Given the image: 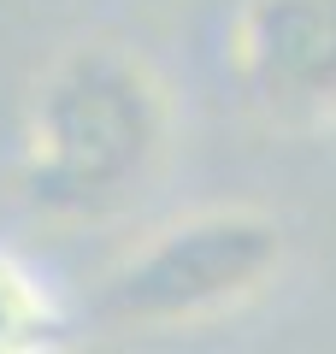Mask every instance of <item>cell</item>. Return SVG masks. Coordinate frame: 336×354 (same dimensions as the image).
Listing matches in <instances>:
<instances>
[{"mask_svg":"<svg viewBox=\"0 0 336 354\" xmlns=\"http://www.w3.org/2000/svg\"><path fill=\"white\" fill-rule=\"evenodd\" d=\"M171 101L124 41H77L41 71L24 113L18 195L41 218H106L153 183Z\"/></svg>","mask_w":336,"mask_h":354,"instance_id":"1","label":"cell"},{"mask_svg":"<svg viewBox=\"0 0 336 354\" xmlns=\"http://www.w3.org/2000/svg\"><path fill=\"white\" fill-rule=\"evenodd\" d=\"M283 266V225L260 207H200L124 254L100 283V313L124 330H183L236 313Z\"/></svg>","mask_w":336,"mask_h":354,"instance_id":"2","label":"cell"},{"mask_svg":"<svg viewBox=\"0 0 336 354\" xmlns=\"http://www.w3.org/2000/svg\"><path fill=\"white\" fill-rule=\"evenodd\" d=\"M230 77L277 130L336 124V0H242Z\"/></svg>","mask_w":336,"mask_h":354,"instance_id":"3","label":"cell"},{"mask_svg":"<svg viewBox=\"0 0 336 354\" xmlns=\"http://www.w3.org/2000/svg\"><path fill=\"white\" fill-rule=\"evenodd\" d=\"M71 342V319L18 254L0 248V354H53Z\"/></svg>","mask_w":336,"mask_h":354,"instance_id":"4","label":"cell"}]
</instances>
